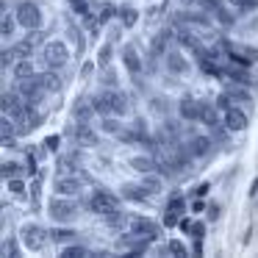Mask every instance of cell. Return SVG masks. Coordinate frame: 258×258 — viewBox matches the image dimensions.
Masks as SVG:
<instances>
[{"label":"cell","mask_w":258,"mask_h":258,"mask_svg":"<svg viewBox=\"0 0 258 258\" xmlns=\"http://www.w3.org/2000/svg\"><path fill=\"white\" fill-rule=\"evenodd\" d=\"M222 122L228 125V131L230 134H239V131H247V125H250V119H247V114L241 111V108H228L225 111V117H222Z\"/></svg>","instance_id":"30bf717a"},{"label":"cell","mask_w":258,"mask_h":258,"mask_svg":"<svg viewBox=\"0 0 258 258\" xmlns=\"http://www.w3.org/2000/svg\"><path fill=\"white\" fill-rule=\"evenodd\" d=\"M233 103H236V100L228 95V92H222V95L217 97V108H219V111H228V108H233Z\"/></svg>","instance_id":"d6a6232c"},{"label":"cell","mask_w":258,"mask_h":258,"mask_svg":"<svg viewBox=\"0 0 258 258\" xmlns=\"http://www.w3.org/2000/svg\"><path fill=\"white\" fill-rule=\"evenodd\" d=\"M75 255H89V250H86V247H64L61 250V258H75Z\"/></svg>","instance_id":"e575fe53"},{"label":"cell","mask_w":258,"mask_h":258,"mask_svg":"<svg viewBox=\"0 0 258 258\" xmlns=\"http://www.w3.org/2000/svg\"><path fill=\"white\" fill-rule=\"evenodd\" d=\"M164 58H167V67H169V73H175V75H186V73H189V61L183 58V53H178V50H169Z\"/></svg>","instance_id":"e0dca14e"},{"label":"cell","mask_w":258,"mask_h":258,"mask_svg":"<svg viewBox=\"0 0 258 258\" xmlns=\"http://www.w3.org/2000/svg\"><path fill=\"white\" fill-rule=\"evenodd\" d=\"M206 191H208V183H203V186H195V189H191V195H195V197H203Z\"/></svg>","instance_id":"f6af8a7d"},{"label":"cell","mask_w":258,"mask_h":258,"mask_svg":"<svg viewBox=\"0 0 258 258\" xmlns=\"http://www.w3.org/2000/svg\"><path fill=\"white\" fill-rule=\"evenodd\" d=\"M53 191L64 197H75L84 191V178H75V175H58L56 183H53Z\"/></svg>","instance_id":"ba28073f"},{"label":"cell","mask_w":258,"mask_h":258,"mask_svg":"<svg viewBox=\"0 0 258 258\" xmlns=\"http://www.w3.org/2000/svg\"><path fill=\"white\" fill-rule=\"evenodd\" d=\"M103 84L117 89V73H114V70H106V75H103Z\"/></svg>","instance_id":"60d3db41"},{"label":"cell","mask_w":258,"mask_h":258,"mask_svg":"<svg viewBox=\"0 0 258 258\" xmlns=\"http://www.w3.org/2000/svg\"><path fill=\"white\" fill-rule=\"evenodd\" d=\"M73 114H75V119H78V122H89L92 119V114H97L95 111V103H86V100H78L75 103V108H73Z\"/></svg>","instance_id":"603a6c76"},{"label":"cell","mask_w":258,"mask_h":258,"mask_svg":"<svg viewBox=\"0 0 258 258\" xmlns=\"http://www.w3.org/2000/svg\"><path fill=\"white\" fill-rule=\"evenodd\" d=\"M178 217H180V211H175V208H167V217H164V225H178Z\"/></svg>","instance_id":"f35d334b"},{"label":"cell","mask_w":258,"mask_h":258,"mask_svg":"<svg viewBox=\"0 0 258 258\" xmlns=\"http://www.w3.org/2000/svg\"><path fill=\"white\" fill-rule=\"evenodd\" d=\"M122 61H125V67H128L134 75H139L142 70H145V61L139 58L136 47H131V45H125V47H122Z\"/></svg>","instance_id":"ac0fdd59"},{"label":"cell","mask_w":258,"mask_h":258,"mask_svg":"<svg viewBox=\"0 0 258 258\" xmlns=\"http://www.w3.org/2000/svg\"><path fill=\"white\" fill-rule=\"evenodd\" d=\"M125 128H128V125H122V122H119V119H117V114H108V117H103V122H100V131H103V134L117 136V139L122 136V131H125Z\"/></svg>","instance_id":"44dd1931"},{"label":"cell","mask_w":258,"mask_h":258,"mask_svg":"<svg viewBox=\"0 0 258 258\" xmlns=\"http://www.w3.org/2000/svg\"><path fill=\"white\" fill-rule=\"evenodd\" d=\"M45 145H47V150H56V147H58V136H47Z\"/></svg>","instance_id":"bcb514c9"},{"label":"cell","mask_w":258,"mask_h":258,"mask_svg":"<svg viewBox=\"0 0 258 258\" xmlns=\"http://www.w3.org/2000/svg\"><path fill=\"white\" fill-rule=\"evenodd\" d=\"M175 23L178 25H186V28H195V31H203V34H211V20H208V14L203 12H180L178 17H175Z\"/></svg>","instance_id":"52a82bcc"},{"label":"cell","mask_w":258,"mask_h":258,"mask_svg":"<svg viewBox=\"0 0 258 258\" xmlns=\"http://www.w3.org/2000/svg\"><path fill=\"white\" fill-rule=\"evenodd\" d=\"M92 103H95V111L100 114V117H108V114L122 117V114H128V97H125L122 92H117L114 86L108 92H103V95L92 97Z\"/></svg>","instance_id":"6da1fadb"},{"label":"cell","mask_w":258,"mask_h":258,"mask_svg":"<svg viewBox=\"0 0 258 258\" xmlns=\"http://www.w3.org/2000/svg\"><path fill=\"white\" fill-rule=\"evenodd\" d=\"M195 3H197V6L203 9V12H208V14H214V12H217V9H219V6H222L219 0H195Z\"/></svg>","instance_id":"d590c367"},{"label":"cell","mask_w":258,"mask_h":258,"mask_svg":"<svg viewBox=\"0 0 258 258\" xmlns=\"http://www.w3.org/2000/svg\"><path fill=\"white\" fill-rule=\"evenodd\" d=\"M214 20H217L219 25H225V28H230V25L236 23V17H233V14L228 12V9H222V6H219L217 12H214Z\"/></svg>","instance_id":"f1b7e54d"},{"label":"cell","mask_w":258,"mask_h":258,"mask_svg":"<svg viewBox=\"0 0 258 258\" xmlns=\"http://www.w3.org/2000/svg\"><path fill=\"white\" fill-rule=\"evenodd\" d=\"M12 50L17 53V58H28L31 53H34V45H31L28 39H23V42H17V45H12Z\"/></svg>","instance_id":"4dcf8cb0"},{"label":"cell","mask_w":258,"mask_h":258,"mask_svg":"<svg viewBox=\"0 0 258 258\" xmlns=\"http://www.w3.org/2000/svg\"><path fill=\"white\" fill-rule=\"evenodd\" d=\"M128 167L131 169H136V172H142V175H147V172H156L158 169V164H156V156H131L128 158Z\"/></svg>","instance_id":"7c38bea8"},{"label":"cell","mask_w":258,"mask_h":258,"mask_svg":"<svg viewBox=\"0 0 258 258\" xmlns=\"http://www.w3.org/2000/svg\"><path fill=\"white\" fill-rule=\"evenodd\" d=\"M14 75H17V81L36 75V73H34V64H31L28 58H17V64H14Z\"/></svg>","instance_id":"484cf974"},{"label":"cell","mask_w":258,"mask_h":258,"mask_svg":"<svg viewBox=\"0 0 258 258\" xmlns=\"http://www.w3.org/2000/svg\"><path fill=\"white\" fill-rule=\"evenodd\" d=\"M211 145H214V142L208 139V136H195V139L189 142V150H191V156H195V158H203V156L211 153Z\"/></svg>","instance_id":"7402d4cb"},{"label":"cell","mask_w":258,"mask_h":258,"mask_svg":"<svg viewBox=\"0 0 258 258\" xmlns=\"http://www.w3.org/2000/svg\"><path fill=\"white\" fill-rule=\"evenodd\" d=\"M103 219H106V225L111 230H128V222H131V217L122 208H111L108 214H103Z\"/></svg>","instance_id":"5bb4252c"},{"label":"cell","mask_w":258,"mask_h":258,"mask_svg":"<svg viewBox=\"0 0 258 258\" xmlns=\"http://www.w3.org/2000/svg\"><path fill=\"white\" fill-rule=\"evenodd\" d=\"M92 73H95V64H89V61H86V64H84V70H81V78H89Z\"/></svg>","instance_id":"ee69618b"},{"label":"cell","mask_w":258,"mask_h":258,"mask_svg":"<svg viewBox=\"0 0 258 258\" xmlns=\"http://www.w3.org/2000/svg\"><path fill=\"white\" fill-rule=\"evenodd\" d=\"M208 217H211V219H217V217H219V208H217V206H211V211H208Z\"/></svg>","instance_id":"7dc6e473"},{"label":"cell","mask_w":258,"mask_h":258,"mask_svg":"<svg viewBox=\"0 0 258 258\" xmlns=\"http://www.w3.org/2000/svg\"><path fill=\"white\" fill-rule=\"evenodd\" d=\"M0 64H3V70H12L14 64H17V53H14L12 47H3V53H0Z\"/></svg>","instance_id":"f546056e"},{"label":"cell","mask_w":258,"mask_h":258,"mask_svg":"<svg viewBox=\"0 0 258 258\" xmlns=\"http://www.w3.org/2000/svg\"><path fill=\"white\" fill-rule=\"evenodd\" d=\"M142 183L147 186V191H150V195H161V191H164V180L158 178V175H153V172H147L145 178H142Z\"/></svg>","instance_id":"83f0119b"},{"label":"cell","mask_w":258,"mask_h":258,"mask_svg":"<svg viewBox=\"0 0 258 258\" xmlns=\"http://www.w3.org/2000/svg\"><path fill=\"white\" fill-rule=\"evenodd\" d=\"M244 86H247V84H239V81H230V84H228V89H225V92H228V95L233 97L236 103H244V106H250V103H252V92H250V89H244Z\"/></svg>","instance_id":"d6986e66"},{"label":"cell","mask_w":258,"mask_h":258,"mask_svg":"<svg viewBox=\"0 0 258 258\" xmlns=\"http://www.w3.org/2000/svg\"><path fill=\"white\" fill-rule=\"evenodd\" d=\"M108 61H111V45H103V50H100V67H106Z\"/></svg>","instance_id":"b9f144b4"},{"label":"cell","mask_w":258,"mask_h":258,"mask_svg":"<svg viewBox=\"0 0 258 258\" xmlns=\"http://www.w3.org/2000/svg\"><path fill=\"white\" fill-rule=\"evenodd\" d=\"M14 14H17V23L23 25L25 31H34V28H39V25H42V12H39V6H36V3L23 0Z\"/></svg>","instance_id":"5b68a950"},{"label":"cell","mask_w":258,"mask_h":258,"mask_svg":"<svg viewBox=\"0 0 258 258\" xmlns=\"http://www.w3.org/2000/svg\"><path fill=\"white\" fill-rule=\"evenodd\" d=\"M136 20H139V12H136V9H122V23L125 25H134Z\"/></svg>","instance_id":"74e56055"},{"label":"cell","mask_w":258,"mask_h":258,"mask_svg":"<svg viewBox=\"0 0 258 258\" xmlns=\"http://www.w3.org/2000/svg\"><path fill=\"white\" fill-rule=\"evenodd\" d=\"M45 236H47V230L39 228V225H23V241L31 247V250H42Z\"/></svg>","instance_id":"8fae6325"},{"label":"cell","mask_w":258,"mask_h":258,"mask_svg":"<svg viewBox=\"0 0 258 258\" xmlns=\"http://www.w3.org/2000/svg\"><path fill=\"white\" fill-rule=\"evenodd\" d=\"M230 6H236L239 12H255L258 9V0H228Z\"/></svg>","instance_id":"1f68e13d"},{"label":"cell","mask_w":258,"mask_h":258,"mask_svg":"<svg viewBox=\"0 0 258 258\" xmlns=\"http://www.w3.org/2000/svg\"><path fill=\"white\" fill-rule=\"evenodd\" d=\"M17 25H20L17 23V14L6 9V12H3V20H0V36H3L6 42H12L14 39V28H17Z\"/></svg>","instance_id":"ffe728a7"},{"label":"cell","mask_w":258,"mask_h":258,"mask_svg":"<svg viewBox=\"0 0 258 258\" xmlns=\"http://www.w3.org/2000/svg\"><path fill=\"white\" fill-rule=\"evenodd\" d=\"M42 61H45V67L47 70H61V67H67V61H70V50H67V45L64 42H45L42 45Z\"/></svg>","instance_id":"7a4b0ae2"},{"label":"cell","mask_w":258,"mask_h":258,"mask_svg":"<svg viewBox=\"0 0 258 258\" xmlns=\"http://www.w3.org/2000/svg\"><path fill=\"white\" fill-rule=\"evenodd\" d=\"M73 136H75V139L81 142V145H92V147H100V139H97V134H95V131H92V128H89V125H86V122H78V125H75V128H73Z\"/></svg>","instance_id":"9a60e30c"},{"label":"cell","mask_w":258,"mask_h":258,"mask_svg":"<svg viewBox=\"0 0 258 258\" xmlns=\"http://www.w3.org/2000/svg\"><path fill=\"white\" fill-rule=\"evenodd\" d=\"M47 214H50L56 222H73V219L78 217V206H75L70 197L56 195L50 203H47Z\"/></svg>","instance_id":"3957f363"},{"label":"cell","mask_w":258,"mask_h":258,"mask_svg":"<svg viewBox=\"0 0 258 258\" xmlns=\"http://www.w3.org/2000/svg\"><path fill=\"white\" fill-rule=\"evenodd\" d=\"M25 39L31 42V45L34 47H39V45H45V34H42L39 28H34V31H28V36H25Z\"/></svg>","instance_id":"8d00e7d4"},{"label":"cell","mask_w":258,"mask_h":258,"mask_svg":"<svg viewBox=\"0 0 258 258\" xmlns=\"http://www.w3.org/2000/svg\"><path fill=\"white\" fill-rule=\"evenodd\" d=\"M128 230H131V236H145V239H150V241L161 239V225H156L147 217H131Z\"/></svg>","instance_id":"8992f818"},{"label":"cell","mask_w":258,"mask_h":258,"mask_svg":"<svg viewBox=\"0 0 258 258\" xmlns=\"http://www.w3.org/2000/svg\"><path fill=\"white\" fill-rule=\"evenodd\" d=\"M39 81V86L45 92H58L61 89V78H58V70H47V73H36L34 75Z\"/></svg>","instance_id":"2e32d148"},{"label":"cell","mask_w":258,"mask_h":258,"mask_svg":"<svg viewBox=\"0 0 258 258\" xmlns=\"http://www.w3.org/2000/svg\"><path fill=\"white\" fill-rule=\"evenodd\" d=\"M47 236H50L53 241H58V244H64V241H75V239H78V230H73V228H50V230H47Z\"/></svg>","instance_id":"d4e9b609"},{"label":"cell","mask_w":258,"mask_h":258,"mask_svg":"<svg viewBox=\"0 0 258 258\" xmlns=\"http://www.w3.org/2000/svg\"><path fill=\"white\" fill-rule=\"evenodd\" d=\"M119 195H122V200L145 203L147 197H150V191H147V186H145V183H125L122 189H119Z\"/></svg>","instance_id":"4fadbf2b"},{"label":"cell","mask_w":258,"mask_h":258,"mask_svg":"<svg viewBox=\"0 0 258 258\" xmlns=\"http://www.w3.org/2000/svg\"><path fill=\"white\" fill-rule=\"evenodd\" d=\"M119 200H122V195H111V191H106V189H97L95 195L86 200V208H89L92 214H108L111 208H119Z\"/></svg>","instance_id":"277c9868"},{"label":"cell","mask_w":258,"mask_h":258,"mask_svg":"<svg viewBox=\"0 0 258 258\" xmlns=\"http://www.w3.org/2000/svg\"><path fill=\"white\" fill-rule=\"evenodd\" d=\"M6 189L12 191L14 200H25V197H28V186H25L23 178H9L6 180Z\"/></svg>","instance_id":"cb8c5ba5"},{"label":"cell","mask_w":258,"mask_h":258,"mask_svg":"<svg viewBox=\"0 0 258 258\" xmlns=\"http://www.w3.org/2000/svg\"><path fill=\"white\" fill-rule=\"evenodd\" d=\"M169 252H175V255H189V250L180 241H169Z\"/></svg>","instance_id":"ab89813d"},{"label":"cell","mask_w":258,"mask_h":258,"mask_svg":"<svg viewBox=\"0 0 258 258\" xmlns=\"http://www.w3.org/2000/svg\"><path fill=\"white\" fill-rule=\"evenodd\" d=\"M191 236H195V239H200V241H203V236H206V225H203V222H197L195 228H191Z\"/></svg>","instance_id":"7bdbcfd3"},{"label":"cell","mask_w":258,"mask_h":258,"mask_svg":"<svg viewBox=\"0 0 258 258\" xmlns=\"http://www.w3.org/2000/svg\"><path fill=\"white\" fill-rule=\"evenodd\" d=\"M200 122H203V125H208V128H214V125H219L217 108H214L211 103H203V114H200Z\"/></svg>","instance_id":"4316f807"},{"label":"cell","mask_w":258,"mask_h":258,"mask_svg":"<svg viewBox=\"0 0 258 258\" xmlns=\"http://www.w3.org/2000/svg\"><path fill=\"white\" fill-rule=\"evenodd\" d=\"M178 114H180V119H186V122H200L203 100H195V97H183V100L178 103Z\"/></svg>","instance_id":"9c48e42d"},{"label":"cell","mask_w":258,"mask_h":258,"mask_svg":"<svg viewBox=\"0 0 258 258\" xmlns=\"http://www.w3.org/2000/svg\"><path fill=\"white\" fill-rule=\"evenodd\" d=\"M20 169H23V167H20V164H14V161H6V164H3V178H17V175H20Z\"/></svg>","instance_id":"836d02e7"}]
</instances>
